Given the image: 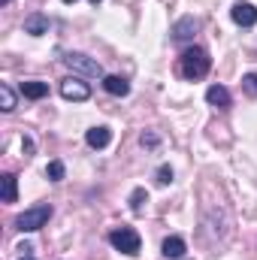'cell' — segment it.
<instances>
[{
    "label": "cell",
    "mask_w": 257,
    "mask_h": 260,
    "mask_svg": "<svg viewBox=\"0 0 257 260\" xmlns=\"http://www.w3.org/2000/svg\"><path fill=\"white\" fill-rule=\"evenodd\" d=\"M209 67H212V58H209V52L206 49H200V46H191V49H185L182 52V58H179V70H182V76L185 79H203L206 73H209Z\"/></svg>",
    "instance_id": "1"
},
{
    "label": "cell",
    "mask_w": 257,
    "mask_h": 260,
    "mask_svg": "<svg viewBox=\"0 0 257 260\" xmlns=\"http://www.w3.org/2000/svg\"><path fill=\"white\" fill-rule=\"evenodd\" d=\"M49 218H52V206H49V203H43V206L24 209V212L15 218V227H18V230H24V233H34V230L46 227V224H49Z\"/></svg>",
    "instance_id": "2"
},
{
    "label": "cell",
    "mask_w": 257,
    "mask_h": 260,
    "mask_svg": "<svg viewBox=\"0 0 257 260\" xmlns=\"http://www.w3.org/2000/svg\"><path fill=\"white\" fill-rule=\"evenodd\" d=\"M109 242L118 248V251H124V254H130V257H136L139 254V233L133 230V227H118V230H112L109 233Z\"/></svg>",
    "instance_id": "3"
},
{
    "label": "cell",
    "mask_w": 257,
    "mask_h": 260,
    "mask_svg": "<svg viewBox=\"0 0 257 260\" xmlns=\"http://www.w3.org/2000/svg\"><path fill=\"white\" fill-rule=\"evenodd\" d=\"M64 64L70 67L73 73H82V76H91V79H100V76H103V67L97 64L94 58L82 55V52H70L64 58Z\"/></svg>",
    "instance_id": "4"
},
{
    "label": "cell",
    "mask_w": 257,
    "mask_h": 260,
    "mask_svg": "<svg viewBox=\"0 0 257 260\" xmlns=\"http://www.w3.org/2000/svg\"><path fill=\"white\" fill-rule=\"evenodd\" d=\"M230 15H233V21H236L239 27H254V24H257V9L251 6V3H245V0L233 3Z\"/></svg>",
    "instance_id": "5"
},
{
    "label": "cell",
    "mask_w": 257,
    "mask_h": 260,
    "mask_svg": "<svg viewBox=\"0 0 257 260\" xmlns=\"http://www.w3.org/2000/svg\"><path fill=\"white\" fill-rule=\"evenodd\" d=\"M61 94H64V100L82 103V100L91 97V88H88L85 82H79V79H64V82H61Z\"/></svg>",
    "instance_id": "6"
},
{
    "label": "cell",
    "mask_w": 257,
    "mask_h": 260,
    "mask_svg": "<svg viewBox=\"0 0 257 260\" xmlns=\"http://www.w3.org/2000/svg\"><path fill=\"white\" fill-rule=\"evenodd\" d=\"M206 100L212 103V106H218V109H230V91L224 88V85H212L209 91H206Z\"/></svg>",
    "instance_id": "7"
},
{
    "label": "cell",
    "mask_w": 257,
    "mask_h": 260,
    "mask_svg": "<svg viewBox=\"0 0 257 260\" xmlns=\"http://www.w3.org/2000/svg\"><path fill=\"white\" fill-rule=\"evenodd\" d=\"M109 139H112V130L103 127V124H100V127H91L88 133H85V142H88L91 148H106Z\"/></svg>",
    "instance_id": "8"
},
{
    "label": "cell",
    "mask_w": 257,
    "mask_h": 260,
    "mask_svg": "<svg viewBox=\"0 0 257 260\" xmlns=\"http://www.w3.org/2000/svg\"><path fill=\"white\" fill-rule=\"evenodd\" d=\"M103 88H106L112 97H124V94H130V82L121 79V76H103Z\"/></svg>",
    "instance_id": "9"
},
{
    "label": "cell",
    "mask_w": 257,
    "mask_h": 260,
    "mask_svg": "<svg viewBox=\"0 0 257 260\" xmlns=\"http://www.w3.org/2000/svg\"><path fill=\"white\" fill-rule=\"evenodd\" d=\"M24 30L34 34V37H43V34H49V18L40 15V12H34V15L24 18Z\"/></svg>",
    "instance_id": "10"
},
{
    "label": "cell",
    "mask_w": 257,
    "mask_h": 260,
    "mask_svg": "<svg viewBox=\"0 0 257 260\" xmlns=\"http://www.w3.org/2000/svg\"><path fill=\"white\" fill-rule=\"evenodd\" d=\"M197 27H200V21H197L194 15H188V18H182V21L173 27V37H176V40H191Z\"/></svg>",
    "instance_id": "11"
},
{
    "label": "cell",
    "mask_w": 257,
    "mask_h": 260,
    "mask_svg": "<svg viewBox=\"0 0 257 260\" xmlns=\"http://www.w3.org/2000/svg\"><path fill=\"white\" fill-rule=\"evenodd\" d=\"M182 254H185V239H182V236H170V239H164V257L179 260Z\"/></svg>",
    "instance_id": "12"
},
{
    "label": "cell",
    "mask_w": 257,
    "mask_h": 260,
    "mask_svg": "<svg viewBox=\"0 0 257 260\" xmlns=\"http://www.w3.org/2000/svg\"><path fill=\"white\" fill-rule=\"evenodd\" d=\"M21 94L30 100H43L49 94V85L46 82H21Z\"/></svg>",
    "instance_id": "13"
},
{
    "label": "cell",
    "mask_w": 257,
    "mask_h": 260,
    "mask_svg": "<svg viewBox=\"0 0 257 260\" xmlns=\"http://www.w3.org/2000/svg\"><path fill=\"white\" fill-rule=\"evenodd\" d=\"M3 203H15V197H18V185H15V176L12 173H3Z\"/></svg>",
    "instance_id": "14"
},
{
    "label": "cell",
    "mask_w": 257,
    "mask_h": 260,
    "mask_svg": "<svg viewBox=\"0 0 257 260\" xmlns=\"http://www.w3.org/2000/svg\"><path fill=\"white\" fill-rule=\"evenodd\" d=\"M0 109L3 112H12L15 109V94H12L9 85H0Z\"/></svg>",
    "instance_id": "15"
},
{
    "label": "cell",
    "mask_w": 257,
    "mask_h": 260,
    "mask_svg": "<svg viewBox=\"0 0 257 260\" xmlns=\"http://www.w3.org/2000/svg\"><path fill=\"white\" fill-rule=\"evenodd\" d=\"M46 176H49L52 182H61V179H64V164H61V160H52V164L46 167Z\"/></svg>",
    "instance_id": "16"
},
{
    "label": "cell",
    "mask_w": 257,
    "mask_h": 260,
    "mask_svg": "<svg viewBox=\"0 0 257 260\" xmlns=\"http://www.w3.org/2000/svg\"><path fill=\"white\" fill-rule=\"evenodd\" d=\"M142 203H148V194H145L142 188H136V191L130 194V209H133V212H142Z\"/></svg>",
    "instance_id": "17"
},
{
    "label": "cell",
    "mask_w": 257,
    "mask_h": 260,
    "mask_svg": "<svg viewBox=\"0 0 257 260\" xmlns=\"http://www.w3.org/2000/svg\"><path fill=\"white\" fill-rule=\"evenodd\" d=\"M242 85H245L248 94H257V73H248V76L242 79Z\"/></svg>",
    "instance_id": "18"
},
{
    "label": "cell",
    "mask_w": 257,
    "mask_h": 260,
    "mask_svg": "<svg viewBox=\"0 0 257 260\" xmlns=\"http://www.w3.org/2000/svg\"><path fill=\"white\" fill-rule=\"evenodd\" d=\"M157 182H160V185H170V182H173V170H170V167H160V170H157Z\"/></svg>",
    "instance_id": "19"
},
{
    "label": "cell",
    "mask_w": 257,
    "mask_h": 260,
    "mask_svg": "<svg viewBox=\"0 0 257 260\" xmlns=\"http://www.w3.org/2000/svg\"><path fill=\"white\" fill-rule=\"evenodd\" d=\"M142 145H157V136L154 133H142Z\"/></svg>",
    "instance_id": "20"
},
{
    "label": "cell",
    "mask_w": 257,
    "mask_h": 260,
    "mask_svg": "<svg viewBox=\"0 0 257 260\" xmlns=\"http://www.w3.org/2000/svg\"><path fill=\"white\" fill-rule=\"evenodd\" d=\"M21 148H24V154H30V151H34V142H30V139H24V142H21Z\"/></svg>",
    "instance_id": "21"
},
{
    "label": "cell",
    "mask_w": 257,
    "mask_h": 260,
    "mask_svg": "<svg viewBox=\"0 0 257 260\" xmlns=\"http://www.w3.org/2000/svg\"><path fill=\"white\" fill-rule=\"evenodd\" d=\"M91 3H94V6H97V3H100V0H91Z\"/></svg>",
    "instance_id": "22"
},
{
    "label": "cell",
    "mask_w": 257,
    "mask_h": 260,
    "mask_svg": "<svg viewBox=\"0 0 257 260\" xmlns=\"http://www.w3.org/2000/svg\"><path fill=\"white\" fill-rule=\"evenodd\" d=\"M64 3H76V0H64Z\"/></svg>",
    "instance_id": "23"
},
{
    "label": "cell",
    "mask_w": 257,
    "mask_h": 260,
    "mask_svg": "<svg viewBox=\"0 0 257 260\" xmlns=\"http://www.w3.org/2000/svg\"><path fill=\"white\" fill-rule=\"evenodd\" d=\"M6 3H9V0H3V6H6Z\"/></svg>",
    "instance_id": "24"
},
{
    "label": "cell",
    "mask_w": 257,
    "mask_h": 260,
    "mask_svg": "<svg viewBox=\"0 0 257 260\" xmlns=\"http://www.w3.org/2000/svg\"><path fill=\"white\" fill-rule=\"evenodd\" d=\"M21 260H30V257H21Z\"/></svg>",
    "instance_id": "25"
}]
</instances>
